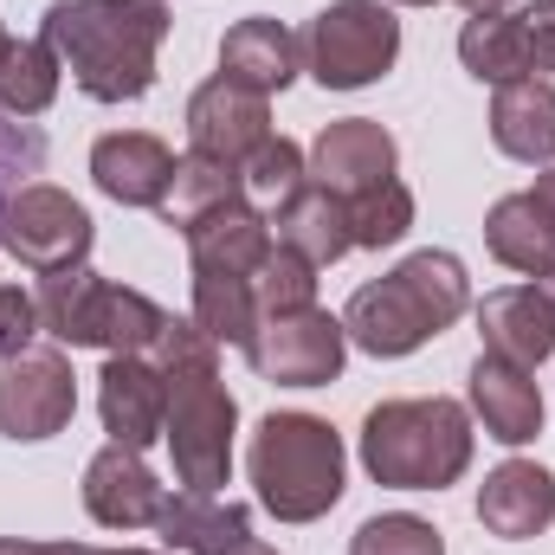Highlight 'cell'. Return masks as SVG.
<instances>
[{"label": "cell", "mask_w": 555, "mask_h": 555, "mask_svg": "<svg viewBox=\"0 0 555 555\" xmlns=\"http://www.w3.org/2000/svg\"><path fill=\"white\" fill-rule=\"evenodd\" d=\"M39 39L98 104H137L155 85V52L168 39V0H52Z\"/></svg>", "instance_id": "obj_1"}, {"label": "cell", "mask_w": 555, "mask_h": 555, "mask_svg": "<svg viewBox=\"0 0 555 555\" xmlns=\"http://www.w3.org/2000/svg\"><path fill=\"white\" fill-rule=\"evenodd\" d=\"M472 310V284L452 253H414L388 278L362 284L343 310V330L369 356H414L426 336L452 330Z\"/></svg>", "instance_id": "obj_2"}, {"label": "cell", "mask_w": 555, "mask_h": 555, "mask_svg": "<svg viewBox=\"0 0 555 555\" xmlns=\"http://www.w3.org/2000/svg\"><path fill=\"white\" fill-rule=\"evenodd\" d=\"M362 465L395 491H446L472 465V414L446 395L382 401L362 420Z\"/></svg>", "instance_id": "obj_3"}, {"label": "cell", "mask_w": 555, "mask_h": 555, "mask_svg": "<svg viewBox=\"0 0 555 555\" xmlns=\"http://www.w3.org/2000/svg\"><path fill=\"white\" fill-rule=\"evenodd\" d=\"M246 472L278 524H317L343 498V439L317 414H266L253 433Z\"/></svg>", "instance_id": "obj_4"}, {"label": "cell", "mask_w": 555, "mask_h": 555, "mask_svg": "<svg viewBox=\"0 0 555 555\" xmlns=\"http://www.w3.org/2000/svg\"><path fill=\"white\" fill-rule=\"evenodd\" d=\"M168 310L149 304L142 291H124L91 266L46 272L39 284V330H52L72 349H111V356H149L162 336Z\"/></svg>", "instance_id": "obj_5"}, {"label": "cell", "mask_w": 555, "mask_h": 555, "mask_svg": "<svg viewBox=\"0 0 555 555\" xmlns=\"http://www.w3.org/2000/svg\"><path fill=\"white\" fill-rule=\"evenodd\" d=\"M168 382V452H175V478L181 491H207L220 498L227 472H233V426L240 408L220 382V369H188V375H162Z\"/></svg>", "instance_id": "obj_6"}, {"label": "cell", "mask_w": 555, "mask_h": 555, "mask_svg": "<svg viewBox=\"0 0 555 555\" xmlns=\"http://www.w3.org/2000/svg\"><path fill=\"white\" fill-rule=\"evenodd\" d=\"M401 59V20L382 0H336L304 33V65L323 91H362Z\"/></svg>", "instance_id": "obj_7"}, {"label": "cell", "mask_w": 555, "mask_h": 555, "mask_svg": "<svg viewBox=\"0 0 555 555\" xmlns=\"http://www.w3.org/2000/svg\"><path fill=\"white\" fill-rule=\"evenodd\" d=\"M91 214L59 194V188H20L0 214V246L26 266V272H65V266H85L91 253Z\"/></svg>", "instance_id": "obj_8"}, {"label": "cell", "mask_w": 555, "mask_h": 555, "mask_svg": "<svg viewBox=\"0 0 555 555\" xmlns=\"http://www.w3.org/2000/svg\"><path fill=\"white\" fill-rule=\"evenodd\" d=\"M253 369L266 382H284V388H323L343 375V356H349V330L343 317L330 310H291V317H266L259 336L246 343Z\"/></svg>", "instance_id": "obj_9"}, {"label": "cell", "mask_w": 555, "mask_h": 555, "mask_svg": "<svg viewBox=\"0 0 555 555\" xmlns=\"http://www.w3.org/2000/svg\"><path fill=\"white\" fill-rule=\"evenodd\" d=\"M78 414V382L59 349H20L0 362V433L7 439H52Z\"/></svg>", "instance_id": "obj_10"}, {"label": "cell", "mask_w": 555, "mask_h": 555, "mask_svg": "<svg viewBox=\"0 0 555 555\" xmlns=\"http://www.w3.org/2000/svg\"><path fill=\"white\" fill-rule=\"evenodd\" d=\"M266 137H272V98H259V91H246L233 78H207L188 98V142H194V155L240 168Z\"/></svg>", "instance_id": "obj_11"}, {"label": "cell", "mask_w": 555, "mask_h": 555, "mask_svg": "<svg viewBox=\"0 0 555 555\" xmlns=\"http://www.w3.org/2000/svg\"><path fill=\"white\" fill-rule=\"evenodd\" d=\"M162 485H155V472L142 465L137 446H104L91 465H85V511L104 524V530H149L155 517H162Z\"/></svg>", "instance_id": "obj_12"}, {"label": "cell", "mask_w": 555, "mask_h": 555, "mask_svg": "<svg viewBox=\"0 0 555 555\" xmlns=\"http://www.w3.org/2000/svg\"><path fill=\"white\" fill-rule=\"evenodd\" d=\"M98 408H104V426L117 446L149 452L168 426V382L149 356H111L98 375Z\"/></svg>", "instance_id": "obj_13"}, {"label": "cell", "mask_w": 555, "mask_h": 555, "mask_svg": "<svg viewBox=\"0 0 555 555\" xmlns=\"http://www.w3.org/2000/svg\"><path fill=\"white\" fill-rule=\"evenodd\" d=\"M478 336L491 356L537 375L555 356V304L543 297V284H504L478 304Z\"/></svg>", "instance_id": "obj_14"}, {"label": "cell", "mask_w": 555, "mask_h": 555, "mask_svg": "<svg viewBox=\"0 0 555 555\" xmlns=\"http://www.w3.org/2000/svg\"><path fill=\"white\" fill-rule=\"evenodd\" d=\"M478 524L504 543L543 537L555 524V478L537 459H504L485 485H478Z\"/></svg>", "instance_id": "obj_15"}, {"label": "cell", "mask_w": 555, "mask_h": 555, "mask_svg": "<svg viewBox=\"0 0 555 555\" xmlns=\"http://www.w3.org/2000/svg\"><path fill=\"white\" fill-rule=\"evenodd\" d=\"M472 414L485 420V433L498 446H530L543 433V388L530 369L504 362V356H478L472 362Z\"/></svg>", "instance_id": "obj_16"}, {"label": "cell", "mask_w": 555, "mask_h": 555, "mask_svg": "<svg viewBox=\"0 0 555 555\" xmlns=\"http://www.w3.org/2000/svg\"><path fill=\"white\" fill-rule=\"evenodd\" d=\"M395 175V137L382 130V124H369V117H349V124H330L317 149H310V181L317 188H330V194H362V188H375V181H388Z\"/></svg>", "instance_id": "obj_17"}, {"label": "cell", "mask_w": 555, "mask_h": 555, "mask_svg": "<svg viewBox=\"0 0 555 555\" xmlns=\"http://www.w3.org/2000/svg\"><path fill=\"white\" fill-rule=\"evenodd\" d=\"M272 220L253 207V201H227L214 207L207 220L188 227V259L194 272H233V278H253L266 259H272Z\"/></svg>", "instance_id": "obj_18"}, {"label": "cell", "mask_w": 555, "mask_h": 555, "mask_svg": "<svg viewBox=\"0 0 555 555\" xmlns=\"http://www.w3.org/2000/svg\"><path fill=\"white\" fill-rule=\"evenodd\" d=\"M91 175L124 207H162V194L175 181V149L162 137H142V130H117V137H98Z\"/></svg>", "instance_id": "obj_19"}, {"label": "cell", "mask_w": 555, "mask_h": 555, "mask_svg": "<svg viewBox=\"0 0 555 555\" xmlns=\"http://www.w3.org/2000/svg\"><path fill=\"white\" fill-rule=\"evenodd\" d=\"M272 240L284 253H297L304 266H336L349 246H356V233H349V201L343 194H330V188H317V181H304L284 207H272Z\"/></svg>", "instance_id": "obj_20"}, {"label": "cell", "mask_w": 555, "mask_h": 555, "mask_svg": "<svg viewBox=\"0 0 555 555\" xmlns=\"http://www.w3.org/2000/svg\"><path fill=\"white\" fill-rule=\"evenodd\" d=\"M491 142L511 162L550 168L555 162V85L550 78H511L491 98Z\"/></svg>", "instance_id": "obj_21"}, {"label": "cell", "mask_w": 555, "mask_h": 555, "mask_svg": "<svg viewBox=\"0 0 555 555\" xmlns=\"http://www.w3.org/2000/svg\"><path fill=\"white\" fill-rule=\"evenodd\" d=\"M297 59H304V39H291L278 20H266V13L240 20V26L220 39V78H233V85H246V91H259V98H272V91H284V85L297 78Z\"/></svg>", "instance_id": "obj_22"}, {"label": "cell", "mask_w": 555, "mask_h": 555, "mask_svg": "<svg viewBox=\"0 0 555 555\" xmlns=\"http://www.w3.org/2000/svg\"><path fill=\"white\" fill-rule=\"evenodd\" d=\"M162 543L181 555H233L253 537V517L246 504H220L207 491H181V498H162V517H155Z\"/></svg>", "instance_id": "obj_23"}, {"label": "cell", "mask_w": 555, "mask_h": 555, "mask_svg": "<svg viewBox=\"0 0 555 555\" xmlns=\"http://www.w3.org/2000/svg\"><path fill=\"white\" fill-rule=\"evenodd\" d=\"M485 246H491L498 266L543 278L555 266V214L537 194H504L485 220Z\"/></svg>", "instance_id": "obj_24"}, {"label": "cell", "mask_w": 555, "mask_h": 555, "mask_svg": "<svg viewBox=\"0 0 555 555\" xmlns=\"http://www.w3.org/2000/svg\"><path fill=\"white\" fill-rule=\"evenodd\" d=\"M227 201H246V188H240V168H227V162H207V155H181L175 162V181H168V194H162V220L168 227H194V220H207L214 207H227Z\"/></svg>", "instance_id": "obj_25"}, {"label": "cell", "mask_w": 555, "mask_h": 555, "mask_svg": "<svg viewBox=\"0 0 555 555\" xmlns=\"http://www.w3.org/2000/svg\"><path fill=\"white\" fill-rule=\"evenodd\" d=\"M459 59L478 85H511V78H530V52H524V26L517 13H478L465 20L459 33Z\"/></svg>", "instance_id": "obj_26"}, {"label": "cell", "mask_w": 555, "mask_h": 555, "mask_svg": "<svg viewBox=\"0 0 555 555\" xmlns=\"http://www.w3.org/2000/svg\"><path fill=\"white\" fill-rule=\"evenodd\" d=\"M194 323H201L214 343L246 349V343L259 336V297H253V278L194 272Z\"/></svg>", "instance_id": "obj_27"}, {"label": "cell", "mask_w": 555, "mask_h": 555, "mask_svg": "<svg viewBox=\"0 0 555 555\" xmlns=\"http://www.w3.org/2000/svg\"><path fill=\"white\" fill-rule=\"evenodd\" d=\"M59 72L65 65L46 39H7V52H0V111L39 117L59 98Z\"/></svg>", "instance_id": "obj_28"}, {"label": "cell", "mask_w": 555, "mask_h": 555, "mask_svg": "<svg viewBox=\"0 0 555 555\" xmlns=\"http://www.w3.org/2000/svg\"><path fill=\"white\" fill-rule=\"evenodd\" d=\"M408 227H414V194L388 175V181H375V188H362V194H349V233H356V246H395V240H408Z\"/></svg>", "instance_id": "obj_29"}, {"label": "cell", "mask_w": 555, "mask_h": 555, "mask_svg": "<svg viewBox=\"0 0 555 555\" xmlns=\"http://www.w3.org/2000/svg\"><path fill=\"white\" fill-rule=\"evenodd\" d=\"M304 181H310V162H304L297 142H284V137H266L246 162H240V188H246V201H259V207H284Z\"/></svg>", "instance_id": "obj_30"}, {"label": "cell", "mask_w": 555, "mask_h": 555, "mask_svg": "<svg viewBox=\"0 0 555 555\" xmlns=\"http://www.w3.org/2000/svg\"><path fill=\"white\" fill-rule=\"evenodd\" d=\"M253 297H259V323L266 317H291V310H310L317 304V266H304L297 253L272 246V259L253 272Z\"/></svg>", "instance_id": "obj_31"}, {"label": "cell", "mask_w": 555, "mask_h": 555, "mask_svg": "<svg viewBox=\"0 0 555 555\" xmlns=\"http://www.w3.org/2000/svg\"><path fill=\"white\" fill-rule=\"evenodd\" d=\"M349 555H446V543H439V530H433L426 517L395 511V517H369V524L356 530Z\"/></svg>", "instance_id": "obj_32"}, {"label": "cell", "mask_w": 555, "mask_h": 555, "mask_svg": "<svg viewBox=\"0 0 555 555\" xmlns=\"http://www.w3.org/2000/svg\"><path fill=\"white\" fill-rule=\"evenodd\" d=\"M39 162H46V137L26 124V117H13V111H0V214H7V188L13 181H26V175H39Z\"/></svg>", "instance_id": "obj_33"}, {"label": "cell", "mask_w": 555, "mask_h": 555, "mask_svg": "<svg viewBox=\"0 0 555 555\" xmlns=\"http://www.w3.org/2000/svg\"><path fill=\"white\" fill-rule=\"evenodd\" d=\"M33 330H39V297H26L20 284H0V362L33 349Z\"/></svg>", "instance_id": "obj_34"}, {"label": "cell", "mask_w": 555, "mask_h": 555, "mask_svg": "<svg viewBox=\"0 0 555 555\" xmlns=\"http://www.w3.org/2000/svg\"><path fill=\"white\" fill-rule=\"evenodd\" d=\"M517 26H524V52H530V78H550L555 72V0L524 7Z\"/></svg>", "instance_id": "obj_35"}, {"label": "cell", "mask_w": 555, "mask_h": 555, "mask_svg": "<svg viewBox=\"0 0 555 555\" xmlns=\"http://www.w3.org/2000/svg\"><path fill=\"white\" fill-rule=\"evenodd\" d=\"M0 555H85L78 543H20V537H0Z\"/></svg>", "instance_id": "obj_36"}, {"label": "cell", "mask_w": 555, "mask_h": 555, "mask_svg": "<svg viewBox=\"0 0 555 555\" xmlns=\"http://www.w3.org/2000/svg\"><path fill=\"white\" fill-rule=\"evenodd\" d=\"M530 194H537V201H543V207H550V214H555V162H550V168H543V181H537Z\"/></svg>", "instance_id": "obj_37"}, {"label": "cell", "mask_w": 555, "mask_h": 555, "mask_svg": "<svg viewBox=\"0 0 555 555\" xmlns=\"http://www.w3.org/2000/svg\"><path fill=\"white\" fill-rule=\"evenodd\" d=\"M459 7H465V13H472V20H478V13H504V7H511V0H459Z\"/></svg>", "instance_id": "obj_38"}, {"label": "cell", "mask_w": 555, "mask_h": 555, "mask_svg": "<svg viewBox=\"0 0 555 555\" xmlns=\"http://www.w3.org/2000/svg\"><path fill=\"white\" fill-rule=\"evenodd\" d=\"M233 555H278V550H266L259 537H246V543H240V550H233Z\"/></svg>", "instance_id": "obj_39"}, {"label": "cell", "mask_w": 555, "mask_h": 555, "mask_svg": "<svg viewBox=\"0 0 555 555\" xmlns=\"http://www.w3.org/2000/svg\"><path fill=\"white\" fill-rule=\"evenodd\" d=\"M537 284H543V297H550V304H555V266H550V272H543V278H537Z\"/></svg>", "instance_id": "obj_40"}, {"label": "cell", "mask_w": 555, "mask_h": 555, "mask_svg": "<svg viewBox=\"0 0 555 555\" xmlns=\"http://www.w3.org/2000/svg\"><path fill=\"white\" fill-rule=\"evenodd\" d=\"M85 555H142V550H85Z\"/></svg>", "instance_id": "obj_41"}, {"label": "cell", "mask_w": 555, "mask_h": 555, "mask_svg": "<svg viewBox=\"0 0 555 555\" xmlns=\"http://www.w3.org/2000/svg\"><path fill=\"white\" fill-rule=\"evenodd\" d=\"M395 7H433V0H395Z\"/></svg>", "instance_id": "obj_42"}, {"label": "cell", "mask_w": 555, "mask_h": 555, "mask_svg": "<svg viewBox=\"0 0 555 555\" xmlns=\"http://www.w3.org/2000/svg\"><path fill=\"white\" fill-rule=\"evenodd\" d=\"M0 52H7V26H0Z\"/></svg>", "instance_id": "obj_43"}]
</instances>
